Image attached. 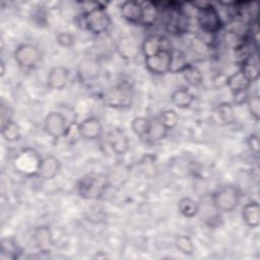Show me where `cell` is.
I'll list each match as a JSON object with an SVG mask.
<instances>
[{
  "label": "cell",
  "mask_w": 260,
  "mask_h": 260,
  "mask_svg": "<svg viewBox=\"0 0 260 260\" xmlns=\"http://www.w3.org/2000/svg\"><path fill=\"white\" fill-rule=\"evenodd\" d=\"M61 170V161L55 155L49 154L42 157L37 176L43 180L54 179Z\"/></svg>",
  "instance_id": "obj_14"
},
{
  "label": "cell",
  "mask_w": 260,
  "mask_h": 260,
  "mask_svg": "<svg viewBox=\"0 0 260 260\" xmlns=\"http://www.w3.org/2000/svg\"><path fill=\"white\" fill-rule=\"evenodd\" d=\"M77 132L83 139L96 140L103 134V125L99 118L87 117L77 125Z\"/></svg>",
  "instance_id": "obj_13"
},
{
  "label": "cell",
  "mask_w": 260,
  "mask_h": 260,
  "mask_svg": "<svg viewBox=\"0 0 260 260\" xmlns=\"http://www.w3.org/2000/svg\"><path fill=\"white\" fill-rule=\"evenodd\" d=\"M81 24L85 29L99 36L108 30L111 18L104 6L93 3L92 7L86 8L82 13Z\"/></svg>",
  "instance_id": "obj_2"
},
{
  "label": "cell",
  "mask_w": 260,
  "mask_h": 260,
  "mask_svg": "<svg viewBox=\"0 0 260 260\" xmlns=\"http://www.w3.org/2000/svg\"><path fill=\"white\" fill-rule=\"evenodd\" d=\"M43 129L47 135L54 139L66 136L69 132L66 117L60 112H50L43 121Z\"/></svg>",
  "instance_id": "obj_8"
},
{
  "label": "cell",
  "mask_w": 260,
  "mask_h": 260,
  "mask_svg": "<svg viewBox=\"0 0 260 260\" xmlns=\"http://www.w3.org/2000/svg\"><path fill=\"white\" fill-rule=\"evenodd\" d=\"M166 28L172 35H181L188 29V18L186 14L181 10V8L171 6L167 15Z\"/></svg>",
  "instance_id": "obj_10"
},
{
  "label": "cell",
  "mask_w": 260,
  "mask_h": 260,
  "mask_svg": "<svg viewBox=\"0 0 260 260\" xmlns=\"http://www.w3.org/2000/svg\"><path fill=\"white\" fill-rule=\"evenodd\" d=\"M1 134L7 142H15L20 138V128L16 122L9 119L1 123Z\"/></svg>",
  "instance_id": "obj_27"
},
{
  "label": "cell",
  "mask_w": 260,
  "mask_h": 260,
  "mask_svg": "<svg viewBox=\"0 0 260 260\" xmlns=\"http://www.w3.org/2000/svg\"><path fill=\"white\" fill-rule=\"evenodd\" d=\"M194 94L187 87H179L171 94L172 104L179 109H187L194 102Z\"/></svg>",
  "instance_id": "obj_21"
},
{
  "label": "cell",
  "mask_w": 260,
  "mask_h": 260,
  "mask_svg": "<svg viewBox=\"0 0 260 260\" xmlns=\"http://www.w3.org/2000/svg\"><path fill=\"white\" fill-rule=\"evenodd\" d=\"M181 73H182L185 81L191 86L196 87V86H199L202 83V80H203L202 73L194 65L188 64Z\"/></svg>",
  "instance_id": "obj_28"
},
{
  "label": "cell",
  "mask_w": 260,
  "mask_h": 260,
  "mask_svg": "<svg viewBox=\"0 0 260 260\" xmlns=\"http://www.w3.org/2000/svg\"><path fill=\"white\" fill-rule=\"evenodd\" d=\"M216 115L218 119L225 124H229L234 120V110L229 104L219 105L216 110Z\"/></svg>",
  "instance_id": "obj_34"
},
{
  "label": "cell",
  "mask_w": 260,
  "mask_h": 260,
  "mask_svg": "<svg viewBox=\"0 0 260 260\" xmlns=\"http://www.w3.org/2000/svg\"><path fill=\"white\" fill-rule=\"evenodd\" d=\"M175 246L184 255H192L194 252L193 241L186 235L178 236L175 241Z\"/></svg>",
  "instance_id": "obj_32"
},
{
  "label": "cell",
  "mask_w": 260,
  "mask_h": 260,
  "mask_svg": "<svg viewBox=\"0 0 260 260\" xmlns=\"http://www.w3.org/2000/svg\"><path fill=\"white\" fill-rule=\"evenodd\" d=\"M157 119L169 131L174 129L179 123V116H178L177 112H175L174 110L162 111L159 114V116L157 117Z\"/></svg>",
  "instance_id": "obj_31"
},
{
  "label": "cell",
  "mask_w": 260,
  "mask_h": 260,
  "mask_svg": "<svg viewBox=\"0 0 260 260\" xmlns=\"http://www.w3.org/2000/svg\"><path fill=\"white\" fill-rule=\"evenodd\" d=\"M140 2L142 6V17H141L140 24L145 26L152 25L156 21L159 13V8L157 4L152 1H140Z\"/></svg>",
  "instance_id": "obj_24"
},
{
  "label": "cell",
  "mask_w": 260,
  "mask_h": 260,
  "mask_svg": "<svg viewBox=\"0 0 260 260\" xmlns=\"http://www.w3.org/2000/svg\"><path fill=\"white\" fill-rule=\"evenodd\" d=\"M121 16L130 23L140 24L142 6L140 1H124L120 6Z\"/></svg>",
  "instance_id": "obj_17"
},
{
  "label": "cell",
  "mask_w": 260,
  "mask_h": 260,
  "mask_svg": "<svg viewBox=\"0 0 260 260\" xmlns=\"http://www.w3.org/2000/svg\"><path fill=\"white\" fill-rule=\"evenodd\" d=\"M56 42L61 47H71L74 44V36L69 31H61L56 36Z\"/></svg>",
  "instance_id": "obj_35"
},
{
  "label": "cell",
  "mask_w": 260,
  "mask_h": 260,
  "mask_svg": "<svg viewBox=\"0 0 260 260\" xmlns=\"http://www.w3.org/2000/svg\"><path fill=\"white\" fill-rule=\"evenodd\" d=\"M109 179L104 174L90 173L83 176L77 183L78 195L84 199H100L107 190Z\"/></svg>",
  "instance_id": "obj_1"
},
{
  "label": "cell",
  "mask_w": 260,
  "mask_h": 260,
  "mask_svg": "<svg viewBox=\"0 0 260 260\" xmlns=\"http://www.w3.org/2000/svg\"><path fill=\"white\" fill-rule=\"evenodd\" d=\"M246 104H247V108H248V111L251 115V117L258 121L260 119V98L258 94H252V95H249L247 101H246Z\"/></svg>",
  "instance_id": "obj_33"
},
{
  "label": "cell",
  "mask_w": 260,
  "mask_h": 260,
  "mask_svg": "<svg viewBox=\"0 0 260 260\" xmlns=\"http://www.w3.org/2000/svg\"><path fill=\"white\" fill-rule=\"evenodd\" d=\"M103 101L110 108L126 109L132 105V92L128 85H115L104 93Z\"/></svg>",
  "instance_id": "obj_7"
},
{
  "label": "cell",
  "mask_w": 260,
  "mask_h": 260,
  "mask_svg": "<svg viewBox=\"0 0 260 260\" xmlns=\"http://www.w3.org/2000/svg\"><path fill=\"white\" fill-rule=\"evenodd\" d=\"M34 242L37 248L43 253H49L53 247V234L48 225H40L34 230Z\"/></svg>",
  "instance_id": "obj_16"
},
{
  "label": "cell",
  "mask_w": 260,
  "mask_h": 260,
  "mask_svg": "<svg viewBox=\"0 0 260 260\" xmlns=\"http://www.w3.org/2000/svg\"><path fill=\"white\" fill-rule=\"evenodd\" d=\"M42 157L32 148L21 149L13 159V166L17 173L24 176H37Z\"/></svg>",
  "instance_id": "obj_5"
},
{
  "label": "cell",
  "mask_w": 260,
  "mask_h": 260,
  "mask_svg": "<svg viewBox=\"0 0 260 260\" xmlns=\"http://www.w3.org/2000/svg\"><path fill=\"white\" fill-rule=\"evenodd\" d=\"M20 249L17 243L12 238H3L0 244V259L14 260L18 258Z\"/></svg>",
  "instance_id": "obj_23"
},
{
  "label": "cell",
  "mask_w": 260,
  "mask_h": 260,
  "mask_svg": "<svg viewBox=\"0 0 260 260\" xmlns=\"http://www.w3.org/2000/svg\"><path fill=\"white\" fill-rule=\"evenodd\" d=\"M168 133H169V130L160 123V121L157 118L151 119L149 129L143 141L147 143H156L165 139Z\"/></svg>",
  "instance_id": "obj_22"
},
{
  "label": "cell",
  "mask_w": 260,
  "mask_h": 260,
  "mask_svg": "<svg viewBox=\"0 0 260 260\" xmlns=\"http://www.w3.org/2000/svg\"><path fill=\"white\" fill-rule=\"evenodd\" d=\"M242 218L245 224L255 229L260 224V206L257 201H251L244 205L242 209Z\"/></svg>",
  "instance_id": "obj_18"
},
{
  "label": "cell",
  "mask_w": 260,
  "mask_h": 260,
  "mask_svg": "<svg viewBox=\"0 0 260 260\" xmlns=\"http://www.w3.org/2000/svg\"><path fill=\"white\" fill-rule=\"evenodd\" d=\"M107 141L110 148L117 155H124L130 146V141L125 133V131L121 128H113L109 131L107 136Z\"/></svg>",
  "instance_id": "obj_12"
},
{
  "label": "cell",
  "mask_w": 260,
  "mask_h": 260,
  "mask_svg": "<svg viewBox=\"0 0 260 260\" xmlns=\"http://www.w3.org/2000/svg\"><path fill=\"white\" fill-rule=\"evenodd\" d=\"M193 4L197 7V22L200 28L206 34L217 32L222 25L217 9L208 2H196Z\"/></svg>",
  "instance_id": "obj_3"
},
{
  "label": "cell",
  "mask_w": 260,
  "mask_h": 260,
  "mask_svg": "<svg viewBox=\"0 0 260 260\" xmlns=\"http://www.w3.org/2000/svg\"><path fill=\"white\" fill-rule=\"evenodd\" d=\"M247 145L253 153L258 154L259 153V148H260V141H259L258 135L254 134V133L249 135V137L247 138Z\"/></svg>",
  "instance_id": "obj_36"
},
{
  "label": "cell",
  "mask_w": 260,
  "mask_h": 260,
  "mask_svg": "<svg viewBox=\"0 0 260 260\" xmlns=\"http://www.w3.org/2000/svg\"><path fill=\"white\" fill-rule=\"evenodd\" d=\"M225 83H226V86L230 88V90L234 94V93L248 91L252 82L245 76V74L241 70H238L237 72L228 76Z\"/></svg>",
  "instance_id": "obj_19"
},
{
  "label": "cell",
  "mask_w": 260,
  "mask_h": 260,
  "mask_svg": "<svg viewBox=\"0 0 260 260\" xmlns=\"http://www.w3.org/2000/svg\"><path fill=\"white\" fill-rule=\"evenodd\" d=\"M100 74V65L96 60L91 58L83 59L78 65V75L83 80H93Z\"/></svg>",
  "instance_id": "obj_20"
},
{
  "label": "cell",
  "mask_w": 260,
  "mask_h": 260,
  "mask_svg": "<svg viewBox=\"0 0 260 260\" xmlns=\"http://www.w3.org/2000/svg\"><path fill=\"white\" fill-rule=\"evenodd\" d=\"M199 203L191 197H183L178 202L179 212L187 218H192L196 216L199 212Z\"/></svg>",
  "instance_id": "obj_26"
},
{
  "label": "cell",
  "mask_w": 260,
  "mask_h": 260,
  "mask_svg": "<svg viewBox=\"0 0 260 260\" xmlns=\"http://www.w3.org/2000/svg\"><path fill=\"white\" fill-rule=\"evenodd\" d=\"M69 80V70L64 66H55L51 68L47 76V84L51 89H63Z\"/></svg>",
  "instance_id": "obj_15"
},
{
  "label": "cell",
  "mask_w": 260,
  "mask_h": 260,
  "mask_svg": "<svg viewBox=\"0 0 260 260\" xmlns=\"http://www.w3.org/2000/svg\"><path fill=\"white\" fill-rule=\"evenodd\" d=\"M150 120L151 119H148L146 117H136L131 122V129L133 133L138 136L142 141L144 140L149 129Z\"/></svg>",
  "instance_id": "obj_29"
},
{
  "label": "cell",
  "mask_w": 260,
  "mask_h": 260,
  "mask_svg": "<svg viewBox=\"0 0 260 260\" xmlns=\"http://www.w3.org/2000/svg\"><path fill=\"white\" fill-rule=\"evenodd\" d=\"M14 59L21 69L32 70L41 63L42 53L35 45L21 44L14 51Z\"/></svg>",
  "instance_id": "obj_6"
},
{
  "label": "cell",
  "mask_w": 260,
  "mask_h": 260,
  "mask_svg": "<svg viewBox=\"0 0 260 260\" xmlns=\"http://www.w3.org/2000/svg\"><path fill=\"white\" fill-rule=\"evenodd\" d=\"M240 200L241 192L233 185L222 186L212 195L213 206L221 212H232L238 207Z\"/></svg>",
  "instance_id": "obj_4"
},
{
  "label": "cell",
  "mask_w": 260,
  "mask_h": 260,
  "mask_svg": "<svg viewBox=\"0 0 260 260\" xmlns=\"http://www.w3.org/2000/svg\"><path fill=\"white\" fill-rule=\"evenodd\" d=\"M245 76L251 81H256L259 78L260 74V68H259V62L258 58L255 54L248 57L244 62L241 63V69H240Z\"/></svg>",
  "instance_id": "obj_25"
},
{
  "label": "cell",
  "mask_w": 260,
  "mask_h": 260,
  "mask_svg": "<svg viewBox=\"0 0 260 260\" xmlns=\"http://www.w3.org/2000/svg\"><path fill=\"white\" fill-rule=\"evenodd\" d=\"M172 51H161L149 57L144 58V64L146 69L156 75H161L170 72Z\"/></svg>",
  "instance_id": "obj_9"
},
{
  "label": "cell",
  "mask_w": 260,
  "mask_h": 260,
  "mask_svg": "<svg viewBox=\"0 0 260 260\" xmlns=\"http://www.w3.org/2000/svg\"><path fill=\"white\" fill-rule=\"evenodd\" d=\"M172 45L170 40L160 35H152L147 37L141 45V52L145 57L152 56L154 54H157L161 51H171Z\"/></svg>",
  "instance_id": "obj_11"
},
{
  "label": "cell",
  "mask_w": 260,
  "mask_h": 260,
  "mask_svg": "<svg viewBox=\"0 0 260 260\" xmlns=\"http://www.w3.org/2000/svg\"><path fill=\"white\" fill-rule=\"evenodd\" d=\"M187 58L185 54L182 51L179 50H173L172 51V57H171V68L170 72L173 73H181L184 68L188 65Z\"/></svg>",
  "instance_id": "obj_30"
}]
</instances>
